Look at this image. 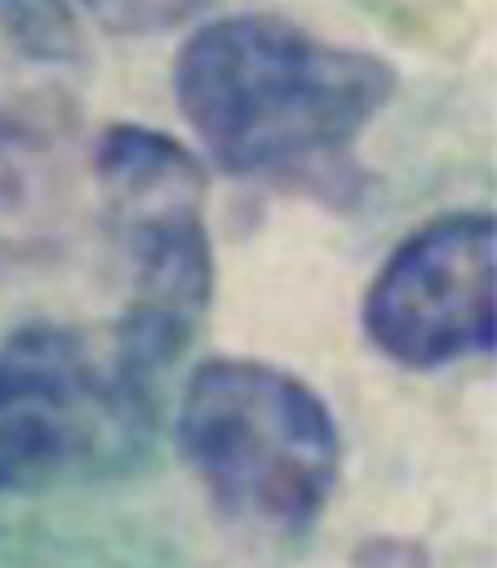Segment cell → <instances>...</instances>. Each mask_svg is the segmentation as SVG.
I'll list each match as a JSON object with an SVG mask.
<instances>
[{
    "instance_id": "obj_1",
    "label": "cell",
    "mask_w": 497,
    "mask_h": 568,
    "mask_svg": "<svg viewBox=\"0 0 497 568\" xmlns=\"http://www.w3.org/2000/svg\"><path fill=\"white\" fill-rule=\"evenodd\" d=\"M173 98L209 160L235 178L333 164L395 98V71L275 13L213 18L173 62Z\"/></svg>"
},
{
    "instance_id": "obj_2",
    "label": "cell",
    "mask_w": 497,
    "mask_h": 568,
    "mask_svg": "<svg viewBox=\"0 0 497 568\" xmlns=\"http://www.w3.org/2000/svg\"><path fill=\"white\" fill-rule=\"evenodd\" d=\"M160 422L151 377L111 328L27 324L0 346V493L138 470Z\"/></svg>"
},
{
    "instance_id": "obj_3",
    "label": "cell",
    "mask_w": 497,
    "mask_h": 568,
    "mask_svg": "<svg viewBox=\"0 0 497 568\" xmlns=\"http://www.w3.org/2000/svg\"><path fill=\"white\" fill-rule=\"evenodd\" d=\"M178 444L209 501L257 537H302L342 466L328 404L297 373L235 355L204 359L186 377Z\"/></svg>"
},
{
    "instance_id": "obj_4",
    "label": "cell",
    "mask_w": 497,
    "mask_h": 568,
    "mask_svg": "<svg viewBox=\"0 0 497 568\" xmlns=\"http://www.w3.org/2000/svg\"><path fill=\"white\" fill-rule=\"evenodd\" d=\"M93 182L124 275V311L111 333L164 382L213 302L204 164L160 129L111 124L93 146Z\"/></svg>"
},
{
    "instance_id": "obj_5",
    "label": "cell",
    "mask_w": 497,
    "mask_h": 568,
    "mask_svg": "<svg viewBox=\"0 0 497 568\" xmlns=\"http://www.w3.org/2000/svg\"><path fill=\"white\" fill-rule=\"evenodd\" d=\"M497 226L488 213H448L417 226L364 297L368 342L404 368H444L493 351Z\"/></svg>"
},
{
    "instance_id": "obj_6",
    "label": "cell",
    "mask_w": 497,
    "mask_h": 568,
    "mask_svg": "<svg viewBox=\"0 0 497 568\" xmlns=\"http://www.w3.org/2000/svg\"><path fill=\"white\" fill-rule=\"evenodd\" d=\"M84 62L67 0H0V98L58 89Z\"/></svg>"
},
{
    "instance_id": "obj_7",
    "label": "cell",
    "mask_w": 497,
    "mask_h": 568,
    "mask_svg": "<svg viewBox=\"0 0 497 568\" xmlns=\"http://www.w3.org/2000/svg\"><path fill=\"white\" fill-rule=\"evenodd\" d=\"M102 27L124 31V36H146V31H169L186 18H195L200 9H209V0H80Z\"/></svg>"
}]
</instances>
